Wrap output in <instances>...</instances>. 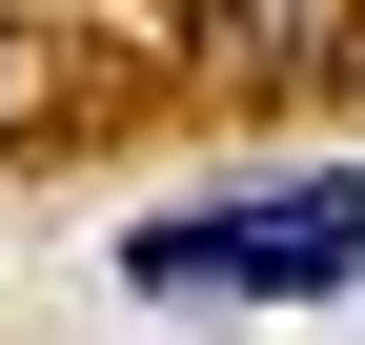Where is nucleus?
<instances>
[{
	"label": "nucleus",
	"instance_id": "f257e3e1",
	"mask_svg": "<svg viewBox=\"0 0 365 345\" xmlns=\"http://www.w3.org/2000/svg\"><path fill=\"white\" fill-rule=\"evenodd\" d=\"M143 305H325L365 284V163H304V183H244V203H182V224L122 244Z\"/></svg>",
	"mask_w": 365,
	"mask_h": 345
},
{
	"label": "nucleus",
	"instance_id": "f03ea898",
	"mask_svg": "<svg viewBox=\"0 0 365 345\" xmlns=\"http://www.w3.org/2000/svg\"><path fill=\"white\" fill-rule=\"evenodd\" d=\"M0 143H21V41H0Z\"/></svg>",
	"mask_w": 365,
	"mask_h": 345
}]
</instances>
